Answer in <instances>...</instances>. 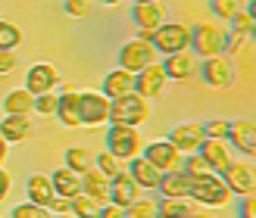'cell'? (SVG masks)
<instances>
[{
	"instance_id": "obj_3",
	"label": "cell",
	"mask_w": 256,
	"mask_h": 218,
	"mask_svg": "<svg viewBox=\"0 0 256 218\" xmlns=\"http://www.w3.org/2000/svg\"><path fill=\"white\" fill-rule=\"evenodd\" d=\"M225 41H228V31L219 22H200L190 28V50L197 53V59L225 53Z\"/></svg>"
},
{
	"instance_id": "obj_23",
	"label": "cell",
	"mask_w": 256,
	"mask_h": 218,
	"mask_svg": "<svg viewBox=\"0 0 256 218\" xmlns=\"http://www.w3.org/2000/svg\"><path fill=\"white\" fill-rule=\"evenodd\" d=\"M50 181H54V190L56 197H66V200H75L82 194V175L72 172L69 165H60V169L50 175Z\"/></svg>"
},
{
	"instance_id": "obj_34",
	"label": "cell",
	"mask_w": 256,
	"mask_h": 218,
	"mask_svg": "<svg viewBox=\"0 0 256 218\" xmlns=\"http://www.w3.org/2000/svg\"><path fill=\"white\" fill-rule=\"evenodd\" d=\"M12 218H54V212L47 206H38V203L25 200V203H19V206L12 209Z\"/></svg>"
},
{
	"instance_id": "obj_48",
	"label": "cell",
	"mask_w": 256,
	"mask_h": 218,
	"mask_svg": "<svg viewBox=\"0 0 256 218\" xmlns=\"http://www.w3.org/2000/svg\"><path fill=\"white\" fill-rule=\"evenodd\" d=\"M247 12H250V16L256 19V0H250V3H247Z\"/></svg>"
},
{
	"instance_id": "obj_13",
	"label": "cell",
	"mask_w": 256,
	"mask_h": 218,
	"mask_svg": "<svg viewBox=\"0 0 256 218\" xmlns=\"http://www.w3.org/2000/svg\"><path fill=\"white\" fill-rule=\"evenodd\" d=\"M56 119L66 125V128H82V87L62 84L60 106H56Z\"/></svg>"
},
{
	"instance_id": "obj_47",
	"label": "cell",
	"mask_w": 256,
	"mask_h": 218,
	"mask_svg": "<svg viewBox=\"0 0 256 218\" xmlns=\"http://www.w3.org/2000/svg\"><path fill=\"white\" fill-rule=\"evenodd\" d=\"M6 150H10V144H6V137L0 134V162H4V156H6Z\"/></svg>"
},
{
	"instance_id": "obj_1",
	"label": "cell",
	"mask_w": 256,
	"mask_h": 218,
	"mask_svg": "<svg viewBox=\"0 0 256 218\" xmlns=\"http://www.w3.org/2000/svg\"><path fill=\"white\" fill-rule=\"evenodd\" d=\"M190 200H194L197 206H206V209H225L228 203L234 200V194L222 181V175L206 172V175L190 178Z\"/></svg>"
},
{
	"instance_id": "obj_5",
	"label": "cell",
	"mask_w": 256,
	"mask_h": 218,
	"mask_svg": "<svg viewBox=\"0 0 256 218\" xmlns=\"http://www.w3.org/2000/svg\"><path fill=\"white\" fill-rule=\"evenodd\" d=\"M150 62H160V50L153 47L150 37L144 34H138L134 41H125L122 50H119V66L128 69V72H140V69H147Z\"/></svg>"
},
{
	"instance_id": "obj_45",
	"label": "cell",
	"mask_w": 256,
	"mask_h": 218,
	"mask_svg": "<svg viewBox=\"0 0 256 218\" xmlns=\"http://www.w3.org/2000/svg\"><path fill=\"white\" fill-rule=\"evenodd\" d=\"M240 218H256V194L244 197V203H240Z\"/></svg>"
},
{
	"instance_id": "obj_10",
	"label": "cell",
	"mask_w": 256,
	"mask_h": 218,
	"mask_svg": "<svg viewBox=\"0 0 256 218\" xmlns=\"http://www.w3.org/2000/svg\"><path fill=\"white\" fill-rule=\"evenodd\" d=\"M110 106L112 100L104 91H82V125L88 128L110 125Z\"/></svg>"
},
{
	"instance_id": "obj_51",
	"label": "cell",
	"mask_w": 256,
	"mask_h": 218,
	"mask_svg": "<svg viewBox=\"0 0 256 218\" xmlns=\"http://www.w3.org/2000/svg\"><path fill=\"white\" fill-rule=\"evenodd\" d=\"M104 3H106V6H116V3H122V0H104Z\"/></svg>"
},
{
	"instance_id": "obj_7",
	"label": "cell",
	"mask_w": 256,
	"mask_h": 218,
	"mask_svg": "<svg viewBox=\"0 0 256 218\" xmlns=\"http://www.w3.org/2000/svg\"><path fill=\"white\" fill-rule=\"evenodd\" d=\"M222 181L234 197H250L256 194V165H250L247 159H232V165L222 172Z\"/></svg>"
},
{
	"instance_id": "obj_29",
	"label": "cell",
	"mask_w": 256,
	"mask_h": 218,
	"mask_svg": "<svg viewBox=\"0 0 256 218\" xmlns=\"http://www.w3.org/2000/svg\"><path fill=\"white\" fill-rule=\"evenodd\" d=\"M66 165H69L72 172L84 175L88 169H94V156H91L84 147H72V150H66Z\"/></svg>"
},
{
	"instance_id": "obj_6",
	"label": "cell",
	"mask_w": 256,
	"mask_h": 218,
	"mask_svg": "<svg viewBox=\"0 0 256 218\" xmlns=\"http://www.w3.org/2000/svg\"><path fill=\"white\" fill-rule=\"evenodd\" d=\"M150 41L162 56L178 53V50H190V28L182 22H162L160 28L150 34Z\"/></svg>"
},
{
	"instance_id": "obj_16",
	"label": "cell",
	"mask_w": 256,
	"mask_h": 218,
	"mask_svg": "<svg viewBox=\"0 0 256 218\" xmlns=\"http://www.w3.org/2000/svg\"><path fill=\"white\" fill-rule=\"evenodd\" d=\"M60 84V72L50 62H34V66L25 72V91L32 94H44V91H56Z\"/></svg>"
},
{
	"instance_id": "obj_4",
	"label": "cell",
	"mask_w": 256,
	"mask_h": 218,
	"mask_svg": "<svg viewBox=\"0 0 256 218\" xmlns=\"http://www.w3.org/2000/svg\"><path fill=\"white\" fill-rule=\"evenodd\" d=\"M144 144H147V140L140 137L138 128H132V125H110L106 150H110L116 159L132 162L134 156H140V153H144Z\"/></svg>"
},
{
	"instance_id": "obj_2",
	"label": "cell",
	"mask_w": 256,
	"mask_h": 218,
	"mask_svg": "<svg viewBox=\"0 0 256 218\" xmlns=\"http://www.w3.org/2000/svg\"><path fill=\"white\" fill-rule=\"evenodd\" d=\"M150 119V100L140 97L138 91L125 94L119 100H112L110 106V125H132V128H140Z\"/></svg>"
},
{
	"instance_id": "obj_12",
	"label": "cell",
	"mask_w": 256,
	"mask_h": 218,
	"mask_svg": "<svg viewBox=\"0 0 256 218\" xmlns=\"http://www.w3.org/2000/svg\"><path fill=\"white\" fill-rule=\"evenodd\" d=\"M166 84H169V75H166L162 62H150L147 69H140V72L134 75V91H138L140 97H147V100L160 97V94L166 91Z\"/></svg>"
},
{
	"instance_id": "obj_50",
	"label": "cell",
	"mask_w": 256,
	"mask_h": 218,
	"mask_svg": "<svg viewBox=\"0 0 256 218\" xmlns=\"http://www.w3.org/2000/svg\"><path fill=\"white\" fill-rule=\"evenodd\" d=\"M54 218H75L72 212H60V215H54Z\"/></svg>"
},
{
	"instance_id": "obj_8",
	"label": "cell",
	"mask_w": 256,
	"mask_h": 218,
	"mask_svg": "<svg viewBox=\"0 0 256 218\" xmlns=\"http://www.w3.org/2000/svg\"><path fill=\"white\" fill-rule=\"evenodd\" d=\"M144 156L156 165V169L166 175V172H178L184 165V153L178 150L169 137L166 140H150V144H144Z\"/></svg>"
},
{
	"instance_id": "obj_27",
	"label": "cell",
	"mask_w": 256,
	"mask_h": 218,
	"mask_svg": "<svg viewBox=\"0 0 256 218\" xmlns=\"http://www.w3.org/2000/svg\"><path fill=\"white\" fill-rule=\"evenodd\" d=\"M156 206H160V218H188L197 212V203L190 197H162Z\"/></svg>"
},
{
	"instance_id": "obj_25",
	"label": "cell",
	"mask_w": 256,
	"mask_h": 218,
	"mask_svg": "<svg viewBox=\"0 0 256 218\" xmlns=\"http://www.w3.org/2000/svg\"><path fill=\"white\" fill-rule=\"evenodd\" d=\"M0 134L6 137V144H22V140L32 137V119L28 115H4Z\"/></svg>"
},
{
	"instance_id": "obj_43",
	"label": "cell",
	"mask_w": 256,
	"mask_h": 218,
	"mask_svg": "<svg viewBox=\"0 0 256 218\" xmlns=\"http://www.w3.org/2000/svg\"><path fill=\"white\" fill-rule=\"evenodd\" d=\"M47 209L54 212V215H60V212H72V200H66V197H54Z\"/></svg>"
},
{
	"instance_id": "obj_53",
	"label": "cell",
	"mask_w": 256,
	"mask_h": 218,
	"mask_svg": "<svg viewBox=\"0 0 256 218\" xmlns=\"http://www.w3.org/2000/svg\"><path fill=\"white\" fill-rule=\"evenodd\" d=\"M250 41H256V28H253V37H250Z\"/></svg>"
},
{
	"instance_id": "obj_30",
	"label": "cell",
	"mask_w": 256,
	"mask_h": 218,
	"mask_svg": "<svg viewBox=\"0 0 256 218\" xmlns=\"http://www.w3.org/2000/svg\"><path fill=\"white\" fill-rule=\"evenodd\" d=\"M125 218H160V206H156V200H147V197L134 200L132 206L125 209Z\"/></svg>"
},
{
	"instance_id": "obj_22",
	"label": "cell",
	"mask_w": 256,
	"mask_h": 218,
	"mask_svg": "<svg viewBox=\"0 0 256 218\" xmlns=\"http://www.w3.org/2000/svg\"><path fill=\"white\" fill-rule=\"evenodd\" d=\"M110 100H119V97H125V94H132L134 91V72H128V69H112L106 78H104V87H100Z\"/></svg>"
},
{
	"instance_id": "obj_9",
	"label": "cell",
	"mask_w": 256,
	"mask_h": 218,
	"mask_svg": "<svg viewBox=\"0 0 256 218\" xmlns=\"http://www.w3.org/2000/svg\"><path fill=\"white\" fill-rule=\"evenodd\" d=\"M200 75H203V81H206L210 87H216V91H225V87L234 84V62L228 59L225 53L206 56V59L200 62Z\"/></svg>"
},
{
	"instance_id": "obj_38",
	"label": "cell",
	"mask_w": 256,
	"mask_h": 218,
	"mask_svg": "<svg viewBox=\"0 0 256 218\" xmlns=\"http://www.w3.org/2000/svg\"><path fill=\"white\" fill-rule=\"evenodd\" d=\"M228 22H232V31H240V34H247V37H253V28H256V19L250 16L247 9H240L238 16H232V19H228Z\"/></svg>"
},
{
	"instance_id": "obj_15",
	"label": "cell",
	"mask_w": 256,
	"mask_h": 218,
	"mask_svg": "<svg viewBox=\"0 0 256 218\" xmlns=\"http://www.w3.org/2000/svg\"><path fill=\"white\" fill-rule=\"evenodd\" d=\"M200 156L206 159V165L216 172V175H222L228 165H232V159H234V153H232V144L228 140H219V137H206L200 144Z\"/></svg>"
},
{
	"instance_id": "obj_37",
	"label": "cell",
	"mask_w": 256,
	"mask_h": 218,
	"mask_svg": "<svg viewBox=\"0 0 256 218\" xmlns=\"http://www.w3.org/2000/svg\"><path fill=\"white\" fill-rule=\"evenodd\" d=\"M210 6H212L216 16L232 19V16H238V12L244 9V0H210Z\"/></svg>"
},
{
	"instance_id": "obj_14",
	"label": "cell",
	"mask_w": 256,
	"mask_h": 218,
	"mask_svg": "<svg viewBox=\"0 0 256 218\" xmlns=\"http://www.w3.org/2000/svg\"><path fill=\"white\" fill-rule=\"evenodd\" d=\"M132 16H134V25H138V31L144 34V37H150L153 31L160 28V25L166 22V6H162V0H150V3H134V9H132Z\"/></svg>"
},
{
	"instance_id": "obj_40",
	"label": "cell",
	"mask_w": 256,
	"mask_h": 218,
	"mask_svg": "<svg viewBox=\"0 0 256 218\" xmlns=\"http://www.w3.org/2000/svg\"><path fill=\"white\" fill-rule=\"evenodd\" d=\"M228 128H232V122H228V119H210L206 125H203V131H206V137L228 140Z\"/></svg>"
},
{
	"instance_id": "obj_18",
	"label": "cell",
	"mask_w": 256,
	"mask_h": 218,
	"mask_svg": "<svg viewBox=\"0 0 256 218\" xmlns=\"http://www.w3.org/2000/svg\"><path fill=\"white\" fill-rule=\"evenodd\" d=\"M134 200H140V187H138V181H134V178L128 175V169H125V172H119V175L110 181V203H116V206L128 209Z\"/></svg>"
},
{
	"instance_id": "obj_35",
	"label": "cell",
	"mask_w": 256,
	"mask_h": 218,
	"mask_svg": "<svg viewBox=\"0 0 256 218\" xmlns=\"http://www.w3.org/2000/svg\"><path fill=\"white\" fill-rule=\"evenodd\" d=\"M94 165H97V169L104 172L106 178H116L119 172H125V169H122V159H116V156H112L110 150H104V153H100V156L94 159Z\"/></svg>"
},
{
	"instance_id": "obj_19",
	"label": "cell",
	"mask_w": 256,
	"mask_h": 218,
	"mask_svg": "<svg viewBox=\"0 0 256 218\" xmlns=\"http://www.w3.org/2000/svg\"><path fill=\"white\" fill-rule=\"evenodd\" d=\"M169 140L188 156V153H197L200 150V144L206 140V131H203V125H197V122H184V125L172 128Z\"/></svg>"
},
{
	"instance_id": "obj_26",
	"label": "cell",
	"mask_w": 256,
	"mask_h": 218,
	"mask_svg": "<svg viewBox=\"0 0 256 218\" xmlns=\"http://www.w3.org/2000/svg\"><path fill=\"white\" fill-rule=\"evenodd\" d=\"M156 190H160L162 197H190V175H188L184 169H178V172H166Z\"/></svg>"
},
{
	"instance_id": "obj_28",
	"label": "cell",
	"mask_w": 256,
	"mask_h": 218,
	"mask_svg": "<svg viewBox=\"0 0 256 218\" xmlns=\"http://www.w3.org/2000/svg\"><path fill=\"white\" fill-rule=\"evenodd\" d=\"M4 112L6 115H32L34 112V94L19 87V91H10L4 97Z\"/></svg>"
},
{
	"instance_id": "obj_21",
	"label": "cell",
	"mask_w": 256,
	"mask_h": 218,
	"mask_svg": "<svg viewBox=\"0 0 256 218\" xmlns=\"http://www.w3.org/2000/svg\"><path fill=\"white\" fill-rule=\"evenodd\" d=\"M110 181H112V178H106L94 165V169H88L82 175V194H88L91 200H97L100 206H106V203H110Z\"/></svg>"
},
{
	"instance_id": "obj_11",
	"label": "cell",
	"mask_w": 256,
	"mask_h": 218,
	"mask_svg": "<svg viewBox=\"0 0 256 218\" xmlns=\"http://www.w3.org/2000/svg\"><path fill=\"white\" fill-rule=\"evenodd\" d=\"M162 69L169 75V81H188L200 72V62L194 50H178V53L162 56Z\"/></svg>"
},
{
	"instance_id": "obj_31",
	"label": "cell",
	"mask_w": 256,
	"mask_h": 218,
	"mask_svg": "<svg viewBox=\"0 0 256 218\" xmlns=\"http://www.w3.org/2000/svg\"><path fill=\"white\" fill-rule=\"evenodd\" d=\"M19 44H22V28L0 19V50H16Z\"/></svg>"
},
{
	"instance_id": "obj_32",
	"label": "cell",
	"mask_w": 256,
	"mask_h": 218,
	"mask_svg": "<svg viewBox=\"0 0 256 218\" xmlns=\"http://www.w3.org/2000/svg\"><path fill=\"white\" fill-rule=\"evenodd\" d=\"M72 215L75 218H97L100 215V203L91 200L88 194H78V197L72 200Z\"/></svg>"
},
{
	"instance_id": "obj_42",
	"label": "cell",
	"mask_w": 256,
	"mask_h": 218,
	"mask_svg": "<svg viewBox=\"0 0 256 218\" xmlns=\"http://www.w3.org/2000/svg\"><path fill=\"white\" fill-rule=\"evenodd\" d=\"M250 41L247 34H240V31H228V41H225V53H238L240 47H244Z\"/></svg>"
},
{
	"instance_id": "obj_49",
	"label": "cell",
	"mask_w": 256,
	"mask_h": 218,
	"mask_svg": "<svg viewBox=\"0 0 256 218\" xmlns=\"http://www.w3.org/2000/svg\"><path fill=\"white\" fill-rule=\"evenodd\" d=\"M188 218H212V215H206V212H200V209H197L194 215H188Z\"/></svg>"
},
{
	"instance_id": "obj_52",
	"label": "cell",
	"mask_w": 256,
	"mask_h": 218,
	"mask_svg": "<svg viewBox=\"0 0 256 218\" xmlns=\"http://www.w3.org/2000/svg\"><path fill=\"white\" fill-rule=\"evenodd\" d=\"M134 3H150V0H134Z\"/></svg>"
},
{
	"instance_id": "obj_44",
	"label": "cell",
	"mask_w": 256,
	"mask_h": 218,
	"mask_svg": "<svg viewBox=\"0 0 256 218\" xmlns=\"http://www.w3.org/2000/svg\"><path fill=\"white\" fill-rule=\"evenodd\" d=\"M97 218H125V209L116 206V203H106V206H100V215Z\"/></svg>"
},
{
	"instance_id": "obj_39",
	"label": "cell",
	"mask_w": 256,
	"mask_h": 218,
	"mask_svg": "<svg viewBox=\"0 0 256 218\" xmlns=\"http://www.w3.org/2000/svg\"><path fill=\"white\" fill-rule=\"evenodd\" d=\"M182 169H184V172H188L190 178H197V175H206V172H212L210 165H206V159L200 156V153H188V156H184V165H182Z\"/></svg>"
},
{
	"instance_id": "obj_33",
	"label": "cell",
	"mask_w": 256,
	"mask_h": 218,
	"mask_svg": "<svg viewBox=\"0 0 256 218\" xmlns=\"http://www.w3.org/2000/svg\"><path fill=\"white\" fill-rule=\"evenodd\" d=\"M56 106H60V94L56 91L34 94V112L38 115H56Z\"/></svg>"
},
{
	"instance_id": "obj_24",
	"label": "cell",
	"mask_w": 256,
	"mask_h": 218,
	"mask_svg": "<svg viewBox=\"0 0 256 218\" xmlns=\"http://www.w3.org/2000/svg\"><path fill=\"white\" fill-rule=\"evenodd\" d=\"M25 197H28L32 203H38V206H50V200L56 197V190H54V181H50V175L34 172V175L28 178V184H25Z\"/></svg>"
},
{
	"instance_id": "obj_41",
	"label": "cell",
	"mask_w": 256,
	"mask_h": 218,
	"mask_svg": "<svg viewBox=\"0 0 256 218\" xmlns=\"http://www.w3.org/2000/svg\"><path fill=\"white\" fill-rule=\"evenodd\" d=\"M19 66L16 59V50H0V75H10L12 69Z\"/></svg>"
},
{
	"instance_id": "obj_46",
	"label": "cell",
	"mask_w": 256,
	"mask_h": 218,
	"mask_svg": "<svg viewBox=\"0 0 256 218\" xmlns=\"http://www.w3.org/2000/svg\"><path fill=\"white\" fill-rule=\"evenodd\" d=\"M10 190H12V178H10L4 169H0V203L10 197Z\"/></svg>"
},
{
	"instance_id": "obj_17",
	"label": "cell",
	"mask_w": 256,
	"mask_h": 218,
	"mask_svg": "<svg viewBox=\"0 0 256 218\" xmlns=\"http://www.w3.org/2000/svg\"><path fill=\"white\" fill-rule=\"evenodd\" d=\"M228 144H232V150L244 153L247 159H256V125L247 119L232 122V128H228Z\"/></svg>"
},
{
	"instance_id": "obj_36",
	"label": "cell",
	"mask_w": 256,
	"mask_h": 218,
	"mask_svg": "<svg viewBox=\"0 0 256 218\" xmlns=\"http://www.w3.org/2000/svg\"><path fill=\"white\" fill-rule=\"evenodd\" d=\"M62 9H66V16L72 19H88L94 9V0H62Z\"/></svg>"
},
{
	"instance_id": "obj_20",
	"label": "cell",
	"mask_w": 256,
	"mask_h": 218,
	"mask_svg": "<svg viewBox=\"0 0 256 218\" xmlns=\"http://www.w3.org/2000/svg\"><path fill=\"white\" fill-rule=\"evenodd\" d=\"M128 175H132L134 181H138V187H140V190H156V187H160V181H162V172H160L156 165H153V162L144 156V153L128 162Z\"/></svg>"
}]
</instances>
